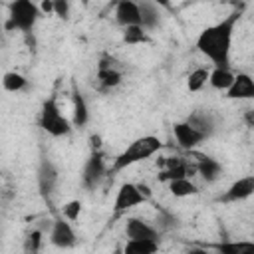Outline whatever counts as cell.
<instances>
[{
  "label": "cell",
  "instance_id": "cell-19",
  "mask_svg": "<svg viewBox=\"0 0 254 254\" xmlns=\"http://www.w3.org/2000/svg\"><path fill=\"white\" fill-rule=\"evenodd\" d=\"M192 129H196L198 133H202L204 137H210L216 131V121L214 115L208 109H194L187 119H185Z\"/></svg>",
  "mask_w": 254,
  "mask_h": 254
},
{
  "label": "cell",
  "instance_id": "cell-15",
  "mask_svg": "<svg viewBox=\"0 0 254 254\" xmlns=\"http://www.w3.org/2000/svg\"><path fill=\"white\" fill-rule=\"evenodd\" d=\"M228 99H254V79L250 73H234L232 85L224 91Z\"/></svg>",
  "mask_w": 254,
  "mask_h": 254
},
{
  "label": "cell",
  "instance_id": "cell-4",
  "mask_svg": "<svg viewBox=\"0 0 254 254\" xmlns=\"http://www.w3.org/2000/svg\"><path fill=\"white\" fill-rule=\"evenodd\" d=\"M38 123H40V129L44 133H48L50 137H67L71 133V129H73L71 121L62 113L56 95H52V97L42 101Z\"/></svg>",
  "mask_w": 254,
  "mask_h": 254
},
{
  "label": "cell",
  "instance_id": "cell-34",
  "mask_svg": "<svg viewBox=\"0 0 254 254\" xmlns=\"http://www.w3.org/2000/svg\"><path fill=\"white\" fill-rule=\"evenodd\" d=\"M246 123H248V127H254V111L252 109H246Z\"/></svg>",
  "mask_w": 254,
  "mask_h": 254
},
{
  "label": "cell",
  "instance_id": "cell-6",
  "mask_svg": "<svg viewBox=\"0 0 254 254\" xmlns=\"http://www.w3.org/2000/svg\"><path fill=\"white\" fill-rule=\"evenodd\" d=\"M36 181H38V190H40L42 198L46 202H50L56 189H58V181H60V171L50 157L40 159L38 171H36Z\"/></svg>",
  "mask_w": 254,
  "mask_h": 254
},
{
  "label": "cell",
  "instance_id": "cell-14",
  "mask_svg": "<svg viewBox=\"0 0 254 254\" xmlns=\"http://www.w3.org/2000/svg\"><path fill=\"white\" fill-rule=\"evenodd\" d=\"M214 254H254V242L250 240H218L200 244Z\"/></svg>",
  "mask_w": 254,
  "mask_h": 254
},
{
  "label": "cell",
  "instance_id": "cell-21",
  "mask_svg": "<svg viewBox=\"0 0 254 254\" xmlns=\"http://www.w3.org/2000/svg\"><path fill=\"white\" fill-rule=\"evenodd\" d=\"M232 79H234V71L230 67H212L208 73L210 87L218 91H226L232 85Z\"/></svg>",
  "mask_w": 254,
  "mask_h": 254
},
{
  "label": "cell",
  "instance_id": "cell-5",
  "mask_svg": "<svg viewBox=\"0 0 254 254\" xmlns=\"http://www.w3.org/2000/svg\"><path fill=\"white\" fill-rule=\"evenodd\" d=\"M107 177V157L105 151H89L83 169H81V187L87 192H93L101 181Z\"/></svg>",
  "mask_w": 254,
  "mask_h": 254
},
{
  "label": "cell",
  "instance_id": "cell-8",
  "mask_svg": "<svg viewBox=\"0 0 254 254\" xmlns=\"http://www.w3.org/2000/svg\"><path fill=\"white\" fill-rule=\"evenodd\" d=\"M48 238H50V244L60 248V250H69V248H73L77 244V234H75L71 222H67L62 216L52 220Z\"/></svg>",
  "mask_w": 254,
  "mask_h": 254
},
{
  "label": "cell",
  "instance_id": "cell-10",
  "mask_svg": "<svg viewBox=\"0 0 254 254\" xmlns=\"http://www.w3.org/2000/svg\"><path fill=\"white\" fill-rule=\"evenodd\" d=\"M254 192V177L248 175V177H242V179H236L234 183H230L226 187V190H222L214 202L218 204H232V202H240V200H246L250 198Z\"/></svg>",
  "mask_w": 254,
  "mask_h": 254
},
{
  "label": "cell",
  "instance_id": "cell-13",
  "mask_svg": "<svg viewBox=\"0 0 254 254\" xmlns=\"http://www.w3.org/2000/svg\"><path fill=\"white\" fill-rule=\"evenodd\" d=\"M89 121V107L87 101L77 85L75 79H71V127L73 129H83Z\"/></svg>",
  "mask_w": 254,
  "mask_h": 254
},
{
  "label": "cell",
  "instance_id": "cell-28",
  "mask_svg": "<svg viewBox=\"0 0 254 254\" xmlns=\"http://www.w3.org/2000/svg\"><path fill=\"white\" fill-rule=\"evenodd\" d=\"M79 214H81V200H79V198L67 200V202L62 206V218H65L67 222L79 220Z\"/></svg>",
  "mask_w": 254,
  "mask_h": 254
},
{
  "label": "cell",
  "instance_id": "cell-22",
  "mask_svg": "<svg viewBox=\"0 0 254 254\" xmlns=\"http://www.w3.org/2000/svg\"><path fill=\"white\" fill-rule=\"evenodd\" d=\"M167 189H169V192H171L175 198H185V196H194V194H198V187H196L190 179H177V181H171V183H167Z\"/></svg>",
  "mask_w": 254,
  "mask_h": 254
},
{
  "label": "cell",
  "instance_id": "cell-33",
  "mask_svg": "<svg viewBox=\"0 0 254 254\" xmlns=\"http://www.w3.org/2000/svg\"><path fill=\"white\" fill-rule=\"evenodd\" d=\"M185 254H210V252H208L206 248H202L200 244H196V246H190V248H189Z\"/></svg>",
  "mask_w": 254,
  "mask_h": 254
},
{
  "label": "cell",
  "instance_id": "cell-24",
  "mask_svg": "<svg viewBox=\"0 0 254 254\" xmlns=\"http://www.w3.org/2000/svg\"><path fill=\"white\" fill-rule=\"evenodd\" d=\"M2 89L8 93H20L28 89V77L22 75L20 71H6L2 75Z\"/></svg>",
  "mask_w": 254,
  "mask_h": 254
},
{
  "label": "cell",
  "instance_id": "cell-31",
  "mask_svg": "<svg viewBox=\"0 0 254 254\" xmlns=\"http://www.w3.org/2000/svg\"><path fill=\"white\" fill-rule=\"evenodd\" d=\"M38 10H40V16H52L54 14V0H44L42 4H38Z\"/></svg>",
  "mask_w": 254,
  "mask_h": 254
},
{
  "label": "cell",
  "instance_id": "cell-18",
  "mask_svg": "<svg viewBox=\"0 0 254 254\" xmlns=\"http://www.w3.org/2000/svg\"><path fill=\"white\" fill-rule=\"evenodd\" d=\"M123 81V71L119 69V65L115 67H97L95 71V87L103 93L119 87Z\"/></svg>",
  "mask_w": 254,
  "mask_h": 254
},
{
  "label": "cell",
  "instance_id": "cell-12",
  "mask_svg": "<svg viewBox=\"0 0 254 254\" xmlns=\"http://www.w3.org/2000/svg\"><path fill=\"white\" fill-rule=\"evenodd\" d=\"M173 135H175V141L181 149H187V151H194L198 145H202L208 137H204L202 133H198L196 129H192L187 121H177L173 123Z\"/></svg>",
  "mask_w": 254,
  "mask_h": 254
},
{
  "label": "cell",
  "instance_id": "cell-32",
  "mask_svg": "<svg viewBox=\"0 0 254 254\" xmlns=\"http://www.w3.org/2000/svg\"><path fill=\"white\" fill-rule=\"evenodd\" d=\"M137 185V189H139V192L147 198V200H151V196H153V190L149 189V185H145V183H135Z\"/></svg>",
  "mask_w": 254,
  "mask_h": 254
},
{
  "label": "cell",
  "instance_id": "cell-9",
  "mask_svg": "<svg viewBox=\"0 0 254 254\" xmlns=\"http://www.w3.org/2000/svg\"><path fill=\"white\" fill-rule=\"evenodd\" d=\"M192 175H196L194 163L190 165L183 157H167L163 161V171L157 175V179L159 183H171L177 179H190Z\"/></svg>",
  "mask_w": 254,
  "mask_h": 254
},
{
  "label": "cell",
  "instance_id": "cell-30",
  "mask_svg": "<svg viewBox=\"0 0 254 254\" xmlns=\"http://www.w3.org/2000/svg\"><path fill=\"white\" fill-rule=\"evenodd\" d=\"M87 141H89V151H103V139H101V135L91 133Z\"/></svg>",
  "mask_w": 254,
  "mask_h": 254
},
{
  "label": "cell",
  "instance_id": "cell-29",
  "mask_svg": "<svg viewBox=\"0 0 254 254\" xmlns=\"http://www.w3.org/2000/svg\"><path fill=\"white\" fill-rule=\"evenodd\" d=\"M54 16L67 20L69 18V2L67 0H54Z\"/></svg>",
  "mask_w": 254,
  "mask_h": 254
},
{
  "label": "cell",
  "instance_id": "cell-1",
  "mask_svg": "<svg viewBox=\"0 0 254 254\" xmlns=\"http://www.w3.org/2000/svg\"><path fill=\"white\" fill-rule=\"evenodd\" d=\"M242 16L240 8H234L226 18L220 22L202 28V32L196 36V50L212 62L214 67H230V48H232V36L234 28Z\"/></svg>",
  "mask_w": 254,
  "mask_h": 254
},
{
  "label": "cell",
  "instance_id": "cell-26",
  "mask_svg": "<svg viewBox=\"0 0 254 254\" xmlns=\"http://www.w3.org/2000/svg\"><path fill=\"white\" fill-rule=\"evenodd\" d=\"M208 73H210V67H196V69H192L190 73H189V77H187V89L190 91V93H196V91H200L206 83H208Z\"/></svg>",
  "mask_w": 254,
  "mask_h": 254
},
{
  "label": "cell",
  "instance_id": "cell-20",
  "mask_svg": "<svg viewBox=\"0 0 254 254\" xmlns=\"http://www.w3.org/2000/svg\"><path fill=\"white\" fill-rule=\"evenodd\" d=\"M139 4V18H141V28L149 34L153 30H157L161 26V12H159V6L155 2H137Z\"/></svg>",
  "mask_w": 254,
  "mask_h": 254
},
{
  "label": "cell",
  "instance_id": "cell-11",
  "mask_svg": "<svg viewBox=\"0 0 254 254\" xmlns=\"http://www.w3.org/2000/svg\"><path fill=\"white\" fill-rule=\"evenodd\" d=\"M123 232L127 236V240H151V242H161V230L155 228L153 224H149L147 220L139 218V216H129L125 220Z\"/></svg>",
  "mask_w": 254,
  "mask_h": 254
},
{
  "label": "cell",
  "instance_id": "cell-2",
  "mask_svg": "<svg viewBox=\"0 0 254 254\" xmlns=\"http://www.w3.org/2000/svg\"><path fill=\"white\" fill-rule=\"evenodd\" d=\"M163 149V141L157 135H143L133 139L115 159L113 163L107 167V175H117L137 163H143L147 159H151L153 155H157Z\"/></svg>",
  "mask_w": 254,
  "mask_h": 254
},
{
  "label": "cell",
  "instance_id": "cell-23",
  "mask_svg": "<svg viewBox=\"0 0 254 254\" xmlns=\"http://www.w3.org/2000/svg\"><path fill=\"white\" fill-rule=\"evenodd\" d=\"M159 252V242L151 240H127L119 254H157Z\"/></svg>",
  "mask_w": 254,
  "mask_h": 254
},
{
  "label": "cell",
  "instance_id": "cell-16",
  "mask_svg": "<svg viewBox=\"0 0 254 254\" xmlns=\"http://www.w3.org/2000/svg\"><path fill=\"white\" fill-rule=\"evenodd\" d=\"M194 171H196V175H200V179H202L204 183H216V181L222 177V173H224L220 161H216V159L210 157V155H200V153L196 155Z\"/></svg>",
  "mask_w": 254,
  "mask_h": 254
},
{
  "label": "cell",
  "instance_id": "cell-7",
  "mask_svg": "<svg viewBox=\"0 0 254 254\" xmlns=\"http://www.w3.org/2000/svg\"><path fill=\"white\" fill-rule=\"evenodd\" d=\"M145 202H147V198L139 192L135 183H123L115 194V200H113V218L125 214L127 210H131L139 204H145Z\"/></svg>",
  "mask_w": 254,
  "mask_h": 254
},
{
  "label": "cell",
  "instance_id": "cell-3",
  "mask_svg": "<svg viewBox=\"0 0 254 254\" xmlns=\"http://www.w3.org/2000/svg\"><path fill=\"white\" fill-rule=\"evenodd\" d=\"M38 18H40L38 4L30 2V0H14L8 4V16L4 22V30L6 32H22L28 36L34 30Z\"/></svg>",
  "mask_w": 254,
  "mask_h": 254
},
{
  "label": "cell",
  "instance_id": "cell-27",
  "mask_svg": "<svg viewBox=\"0 0 254 254\" xmlns=\"http://www.w3.org/2000/svg\"><path fill=\"white\" fill-rule=\"evenodd\" d=\"M42 242H44V232L40 228L30 230L26 234V240H24V254H40Z\"/></svg>",
  "mask_w": 254,
  "mask_h": 254
},
{
  "label": "cell",
  "instance_id": "cell-35",
  "mask_svg": "<svg viewBox=\"0 0 254 254\" xmlns=\"http://www.w3.org/2000/svg\"><path fill=\"white\" fill-rule=\"evenodd\" d=\"M0 194H2V190H0Z\"/></svg>",
  "mask_w": 254,
  "mask_h": 254
},
{
  "label": "cell",
  "instance_id": "cell-25",
  "mask_svg": "<svg viewBox=\"0 0 254 254\" xmlns=\"http://www.w3.org/2000/svg\"><path fill=\"white\" fill-rule=\"evenodd\" d=\"M121 40H123V44H127V46H141V44H149V42H151L149 34H147L141 26H129V28H123V32H121Z\"/></svg>",
  "mask_w": 254,
  "mask_h": 254
},
{
  "label": "cell",
  "instance_id": "cell-17",
  "mask_svg": "<svg viewBox=\"0 0 254 254\" xmlns=\"http://www.w3.org/2000/svg\"><path fill=\"white\" fill-rule=\"evenodd\" d=\"M115 22L121 28H129V26H141V18H139V4L133 0H121L115 4Z\"/></svg>",
  "mask_w": 254,
  "mask_h": 254
}]
</instances>
